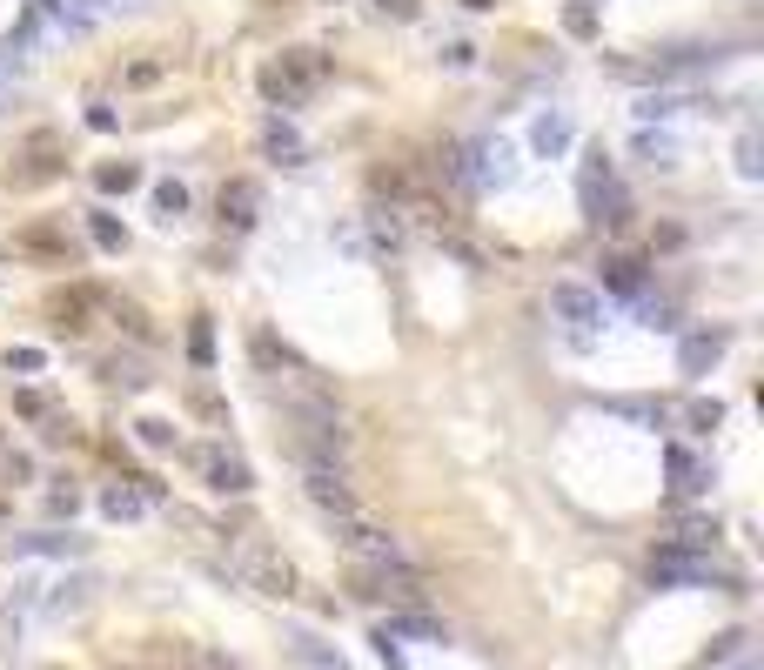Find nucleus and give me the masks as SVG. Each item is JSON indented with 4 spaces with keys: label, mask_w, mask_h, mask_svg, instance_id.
<instances>
[{
    "label": "nucleus",
    "mask_w": 764,
    "mask_h": 670,
    "mask_svg": "<svg viewBox=\"0 0 764 670\" xmlns=\"http://www.w3.org/2000/svg\"><path fill=\"white\" fill-rule=\"evenodd\" d=\"M336 543L362 563V570H403V563H409L403 543H396L389 530H376V523H362V516H342V523H336Z\"/></svg>",
    "instance_id": "nucleus-1"
},
{
    "label": "nucleus",
    "mask_w": 764,
    "mask_h": 670,
    "mask_svg": "<svg viewBox=\"0 0 764 670\" xmlns=\"http://www.w3.org/2000/svg\"><path fill=\"white\" fill-rule=\"evenodd\" d=\"M604 289L637 295V289H644V262H637V255H610V262H604Z\"/></svg>",
    "instance_id": "nucleus-7"
},
{
    "label": "nucleus",
    "mask_w": 764,
    "mask_h": 670,
    "mask_svg": "<svg viewBox=\"0 0 764 670\" xmlns=\"http://www.w3.org/2000/svg\"><path fill=\"white\" fill-rule=\"evenodd\" d=\"M563 141H570V121H563V114H543V121H537V148H543V155H557Z\"/></svg>",
    "instance_id": "nucleus-12"
},
{
    "label": "nucleus",
    "mask_w": 764,
    "mask_h": 670,
    "mask_svg": "<svg viewBox=\"0 0 764 670\" xmlns=\"http://www.w3.org/2000/svg\"><path fill=\"white\" fill-rule=\"evenodd\" d=\"M637 155H644V161H657V168H671V155H677V148L664 141V134H644V141H637Z\"/></svg>",
    "instance_id": "nucleus-15"
},
{
    "label": "nucleus",
    "mask_w": 764,
    "mask_h": 670,
    "mask_svg": "<svg viewBox=\"0 0 764 670\" xmlns=\"http://www.w3.org/2000/svg\"><path fill=\"white\" fill-rule=\"evenodd\" d=\"M155 208L168 215V222H175L181 208H188V188H181V181H161V188H155Z\"/></svg>",
    "instance_id": "nucleus-13"
},
{
    "label": "nucleus",
    "mask_w": 764,
    "mask_h": 670,
    "mask_svg": "<svg viewBox=\"0 0 764 670\" xmlns=\"http://www.w3.org/2000/svg\"><path fill=\"white\" fill-rule=\"evenodd\" d=\"M657 583H711L718 570H711V557H684V550H664V557L651 563Z\"/></svg>",
    "instance_id": "nucleus-5"
},
{
    "label": "nucleus",
    "mask_w": 764,
    "mask_h": 670,
    "mask_svg": "<svg viewBox=\"0 0 764 670\" xmlns=\"http://www.w3.org/2000/svg\"><path fill=\"white\" fill-rule=\"evenodd\" d=\"M584 208H590V222H630V201H624V188L610 181V168H604V155H590V168H584Z\"/></svg>",
    "instance_id": "nucleus-3"
},
{
    "label": "nucleus",
    "mask_w": 764,
    "mask_h": 670,
    "mask_svg": "<svg viewBox=\"0 0 764 670\" xmlns=\"http://www.w3.org/2000/svg\"><path fill=\"white\" fill-rule=\"evenodd\" d=\"M684 416H691V429H718V423H724V409H718V402H691Z\"/></svg>",
    "instance_id": "nucleus-16"
},
{
    "label": "nucleus",
    "mask_w": 764,
    "mask_h": 670,
    "mask_svg": "<svg viewBox=\"0 0 764 670\" xmlns=\"http://www.w3.org/2000/svg\"><path fill=\"white\" fill-rule=\"evenodd\" d=\"M94 242H101V248H121V228H114L108 215H94Z\"/></svg>",
    "instance_id": "nucleus-19"
},
{
    "label": "nucleus",
    "mask_w": 764,
    "mask_h": 670,
    "mask_svg": "<svg viewBox=\"0 0 764 670\" xmlns=\"http://www.w3.org/2000/svg\"><path fill=\"white\" fill-rule=\"evenodd\" d=\"M141 443H155V449H168V443H175V429H168V423H141Z\"/></svg>",
    "instance_id": "nucleus-20"
},
{
    "label": "nucleus",
    "mask_w": 764,
    "mask_h": 670,
    "mask_svg": "<svg viewBox=\"0 0 764 670\" xmlns=\"http://www.w3.org/2000/svg\"><path fill=\"white\" fill-rule=\"evenodd\" d=\"M141 181V168H128V161H121V168H101V188H135Z\"/></svg>",
    "instance_id": "nucleus-18"
},
{
    "label": "nucleus",
    "mask_w": 764,
    "mask_h": 670,
    "mask_svg": "<svg viewBox=\"0 0 764 670\" xmlns=\"http://www.w3.org/2000/svg\"><path fill=\"white\" fill-rule=\"evenodd\" d=\"M718 356H724V335H691L684 342V376H704Z\"/></svg>",
    "instance_id": "nucleus-10"
},
{
    "label": "nucleus",
    "mask_w": 764,
    "mask_h": 670,
    "mask_svg": "<svg viewBox=\"0 0 764 670\" xmlns=\"http://www.w3.org/2000/svg\"><path fill=\"white\" fill-rule=\"evenodd\" d=\"M671 476H677V490H697V483H704V476L691 469V456H684V449H671Z\"/></svg>",
    "instance_id": "nucleus-17"
},
{
    "label": "nucleus",
    "mask_w": 764,
    "mask_h": 670,
    "mask_svg": "<svg viewBox=\"0 0 764 670\" xmlns=\"http://www.w3.org/2000/svg\"><path fill=\"white\" fill-rule=\"evenodd\" d=\"M202 463H208V483H215V490H248V463H235L222 449H208Z\"/></svg>",
    "instance_id": "nucleus-9"
},
{
    "label": "nucleus",
    "mask_w": 764,
    "mask_h": 670,
    "mask_svg": "<svg viewBox=\"0 0 764 670\" xmlns=\"http://www.w3.org/2000/svg\"><path fill=\"white\" fill-rule=\"evenodd\" d=\"M550 309H557L563 322H597V315H604V302H597L590 289H577V282H563V289H550Z\"/></svg>",
    "instance_id": "nucleus-6"
},
{
    "label": "nucleus",
    "mask_w": 764,
    "mask_h": 670,
    "mask_svg": "<svg viewBox=\"0 0 764 670\" xmlns=\"http://www.w3.org/2000/svg\"><path fill=\"white\" fill-rule=\"evenodd\" d=\"M262 141H269V155L302 161V141H295V128H282V121H269V128H262Z\"/></svg>",
    "instance_id": "nucleus-11"
},
{
    "label": "nucleus",
    "mask_w": 764,
    "mask_h": 670,
    "mask_svg": "<svg viewBox=\"0 0 764 670\" xmlns=\"http://www.w3.org/2000/svg\"><path fill=\"white\" fill-rule=\"evenodd\" d=\"M101 510H108V516H141V496L135 490H108V496H101Z\"/></svg>",
    "instance_id": "nucleus-14"
},
{
    "label": "nucleus",
    "mask_w": 764,
    "mask_h": 670,
    "mask_svg": "<svg viewBox=\"0 0 764 670\" xmlns=\"http://www.w3.org/2000/svg\"><path fill=\"white\" fill-rule=\"evenodd\" d=\"M362 597H389V603H403V610H416L429 590H423V577L403 563V570H362Z\"/></svg>",
    "instance_id": "nucleus-4"
},
{
    "label": "nucleus",
    "mask_w": 764,
    "mask_h": 670,
    "mask_svg": "<svg viewBox=\"0 0 764 670\" xmlns=\"http://www.w3.org/2000/svg\"><path fill=\"white\" fill-rule=\"evenodd\" d=\"M302 483H309V503L315 510H329L342 523V516H356V490H349V476H342L336 463H322V456H309V469H302Z\"/></svg>",
    "instance_id": "nucleus-2"
},
{
    "label": "nucleus",
    "mask_w": 764,
    "mask_h": 670,
    "mask_svg": "<svg viewBox=\"0 0 764 670\" xmlns=\"http://www.w3.org/2000/svg\"><path fill=\"white\" fill-rule=\"evenodd\" d=\"M222 222L228 228H255V188H248V181L222 188Z\"/></svg>",
    "instance_id": "nucleus-8"
}]
</instances>
